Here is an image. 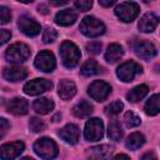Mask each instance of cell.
Masks as SVG:
<instances>
[{"instance_id": "74e56055", "label": "cell", "mask_w": 160, "mask_h": 160, "mask_svg": "<svg viewBox=\"0 0 160 160\" xmlns=\"http://www.w3.org/2000/svg\"><path fill=\"white\" fill-rule=\"evenodd\" d=\"M112 160H130V158H129V156H126L125 154H119V155H116Z\"/></svg>"}, {"instance_id": "9c48e42d", "label": "cell", "mask_w": 160, "mask_h": 160, "mask_svg": "<svg viewBox=\"0 0 160 160\" xmlns=\"http://www.w3.org/2000/svg\"><path fill=\"white\" fill-rule=\"evenodd\" d=\"M22 141H12L0 146V159L1 160H14L24 151Z\"/></svg>"}, {"instance_id": "277c9868", "label": "cell", "mask_w": 160, "mask_h": 160, "mask_svg": "<svg viewBox=\"0 0 160 160\" xmlns=\"http://www.w3.org/2000/svg\"><path fill=\"white\" fill-rule=\"evenodd\" d=\"M30 49L28 45L22 44V42H15L12 44L5 52V58L9 62H14V64H20L26 61L30 58Z\"/></svg>"}, {"instance_id": "d6a6232c", "label": "cell", "mask_w": 160, "mask_h": 160, "mask_svg": "<svg viewBox=\"0 0 160 160\" xmlns=\"http://www.w3.org/2000/svg\"><path fill=\"white\" fill-rule=\"evenodd\" d=\"M75 8H78L80 11H88L90 10V8L92 6V2L89 0H80V1H75L74 2Z\"/></svg>"}, {"instance_id": "f546056e", "label": "cell", "mask_w": 160, "mask_h": 160, "mask_svg": "<svg viewBox=\"0 0 160 160\" xmlns=\"http://www.w3.org/2000/svg\"><path fill=\"white\" fill-rule=\"evenodd\" d=\"M29 128L31 131L39 132V131H42L45 129V122L39 118H31L29 121Z\"/></svg>"}, {"instance_id": "1f68e13d", "label": "cell", "mask_w": 160, "mask_h": 160, "mask_svg": "<svg viewBox=\"0 0 160 160\" xmlns=\"http://www.w3.org/2000/svg\"><path fill=\"white\" fill-rule=\"evenodd\" d=\"M11 20V12L8 8L5 6H0V25L1 24H6Z\"/></svg>"}, {"instance_id": "d4e9b609", "label": "cell", "mask_w": 160, "mask_h": 160, "mask_svg": "<svg viewBox=\"0 0 160 160\" xmlns=\"http://www.w3.org/2000/svg\"><path fill=\"white\" fill-rule=\"evenodd\" d=\"M144 142H145L144 135L140 134V132H134V134H131V135L128 138V140L125 141V145H126V148L130 149V150H136V149L141 148V146L144 145Z\"/></svg>"}, {"instance_id": "f1b7e54d", "label": "cell", "mask_w": 160, "mask_h": 160, "mask_svg": "<svg viewBox=\"0 0 160 160\" xmlns=\"http://www.w3.org/2000/svg\"><path fill=\"white\" fill-rule=\"evenodd\" d=\"M124 108V104L120 101V100H115L112 102H110L106 108H105V112L108 115H116L119 114Z\"/></svg>"}, {"instance_id": "d6986e66", "label": "cell", "mask_w": 160, "mask_h": 160, "mask_svg": "<svg viewBox=\"0 0 160 160\" xmlns=\"http://www.w3.org/2000/svg\"><path fill=\"white\" fill-rule=\"evenodd\" d=\"M58 92L62 100H69L76 94V86L70 80H61L58 86Z\"/></svg>"}, {"instance_id": "83f0119b", "label": "cell", "mask_w": 160, "mask_h": 160, "mask_svg": "<svg viewBox=\"0 0 160 160\" xmlns=\"http://www.w3.org/2000/svg\"><path fill=\"white\" fill-rule=\"evenodd\" d=\"M124 121H125V125L128 126V128H135V126H138V125H140V118L135 114V112H132V111H128L126 114H125V116H124Z\"/></svg>"}, {"instance_id": "ac0fdd59", "label": "cell", "mask_w": 160, "mask_h": 160, "mask_svg": "<svg viewBox=\"0 0 160 160\" xmlns=\"http://www.w3.org/2000/svg\"><path fill=\"white\" fill-rule=\"evenodd\" d=\"M8 111L14 114V115H24L28 112V108H29V104L25 99H21V98H15V99H11L9 102H8Z\"/></svg>"}, {"instance_id": "60d3db41", "label": "cell", "mask_w": 160, "mask_h": 160, "mask_svg": "<svg viewBox=\"0 0 160 160\" xmlns=\"http://www.w3.org/2000/svg\"><path fill=\"white\" fill-rule=\"evenodd\" d=\"M50 4H51V5H56V6H58V5H65V4H66V1H58V2H56V1H51Z\"/></svg>"}, {"instance_id": "7402d4cb", "label": "cell", "mask_w": 160, "mask_h": 160, "mask_svg": "<svg viewBox=\"0 0 160 160\" xmlns=\"http://www.w3.org/2000/svg\"><path fill=\"white\" fill-rule=\"evenodd\" d=\"M148 91H149V88L146 86V85H138V86H135L134 89H131L129 92H128V95H126V99L130 101V102H138V101H140L142 98H145V95L148 94Z\"/></svg>"}, {"instance_id": "44dd1931", "label": "cell", "mask_w": 160, "mask_h": 160, "mask_svg": "<svg viewBox=\"0 0 160 160\" xmlns=\"http://www.w3.org/2000/svg\"><path fill=\"white\" fill-rule=\"evenodd\" d=\"M32 108L36 112L44 115V114L50 112L54 109V101L51 99H48V98H40V99L34 101Z\"/></svg>"}, {"instance_id": "7c38bea8", "label": "cell", "mask_w": 160, "mask_h": 160, "mask_svg": "<svg viewBox=\"0 0 160 160\" xmlns=\"http://www.w3.org/2000/svg\"><path fill=\"white\" fill-rule=\"evenodd\" d=\"M19 29L28 36H36L40 32V24L29 16H21L19 19Z\"/></svg>"}, {"instance_id": "e0dca14e", "label": "cell", "mask_w": 160, "mask_h": 160, "mask_svg": "<svg viewBox=\"0 0 160 160\" xmlns=\"http://www.w3.org/2000/svg\"><path fill=\"white\" fill-rule=\"evenodd\" d=\"M28 76V71L25 68L21 66H10V68H5L4 69V78L9 81L16 82V81H21Z\"/></svg>"}, {"instance_id": "5b68a950", "label": "cell", "mask_w": 160, "mask_h": 160, "mask_svg": "<svg viewBox=\"0 0 160 160\" xmlns=\"http://www.w3.org/2000/svg\"><path fill=\"white\" fill-rule=\"evenodd\" d=\"M139 12H140L139 5L136 2H132V1L121 2L115 9L116 16L120 20H122L124 22H131L132 20H135V18L139 15Z\"/></svg>"}, {"instance_id": "7a4b0ae2", "label": "cell", "mask_w": 160, "mask_h": 160, "mask_svg": "<svg viewBox=\"0 0 160 160\" xmlns=\"http://www.w3.org/2000/svg\"><path fill=\"white\" fill-rule=\"evenodd\" d=\"M34 150L44 160H52L58 155V146L55 141L49 138L39 139L34 144Z\"/></svg>"}, {"instance_id": "8fae6325", "label": "cell", "mask_w": 160, "mask_h": 160, "mask_svg": "<svg viewBox=\"0 0 160 160\" xmlns=\"http://www.w3.org/2000/svg\"><path fill=\"white\" fill-rule=\"evenodd\" d=\"M52 82L48 79H34L25 84L24 92L28 95H39L46 90H50Z\"/></svg>"}, {"instance_id": "4fadbf2b", "label": "cell", "mask_w": 160, "mask_h": 160, "mask_svg": "<svg viewBox=\"0 0 160 160\" xmlns=\"http://www.w3.org/2000/svg\"><path fill=\"white\" fill-rule=\"evenodd\" d=\"M134 51L141 59H151L156 55V48L154 46V44L146 40L138 41L134 46Z\"/></svg>"}, {"instance_id": "ab89813d", "label": "cell", "mask_w": 160, "mask_h": 160, "mask_svg": "<svg viewBox=\"0 0 160 160\" xmlns=\"http://www.w3.org/2000/svg\"><path fill=\"white\" fill-rule=\"evenodd\" d=\"M39 12H41V14H46L48 12V9H46V6L45 5H39Z\"/></svg>"}, {"instance_id": "30bf717a", "label": "cell", "mask_w": 160, "mask_h": 160, "mask_svg": "<svg viewBox=\"0 0 160 160\" xmlns=\"http://www.w3.org/2000/svg\"><path fill=\"white\" fill-rule=\"evenodd\" d=\"M55 58L52 55L51 51L49 50H44L40 54H38V56L35 58V66L44 72H50L55 69Z\"/></svg>"}, {"instance_id": "4316f807", "label": "cell", "mask_w": 160, "mask_h": 160, "mask_svg": "<svg viewBox=\"0 0 160 160\" xmlns=\"http://www.w3.org/2000/svg\"><path fill=\"white\" fill-rule=\"evenodd\" d=\"M108 136L111 139V140H120L122 138V130H121V126L119 125V122L116 121H112L109 124V129H108Z\"/></svg>"}, {"instance_id": "484cf974", "label": "cell", "mask_w": 160, "mask_h": 160, "mask_svg": "<svg viewBox=\"0 0 160 160\" xmlns=\"http://www.w3.org/2000/svg\"><path fill=\"white\" fill-rule=\"evenodd\" d=\"M145 112L148 115H156L159 112V95L154 94L145 104Z\"/></svg>"}, {"instance_id": "7bdbcfd3", "label": "cell", "mask_w": 160, "mask_h": 160, "mask_svg": "<svg viewBox=\"0 0 160 160\" xmlns=\"http://www.w3.org/2000/svg\"><path fill=\"white\" fill-rule=\"evenodd\" d=\"M89 160H96V159H94V158H90V159H89Z\"/></svg>"}, {"instance_id": "603a6c76", "label": "cell", "mask_w": 160, "mask_h": 160, "mask_svg": "<svg viewBox=\"0 0 160 160\" xmlns=\"http://www.w3.org/2000/svg\"><path fill=\"white\" fill-rule=\"evenodd\" d=\"M80 72H81L82 75H85V76L98 75V74L101 72V66H100L95 60L89 59V60H86V61L82 64V66H81V69H80Z\"/></svg>"}, {"instance_id": "9a60e30c", "label": "cell", "mask_w": 160, "mask_h": 160, "mask_svg": "<svg viewBox=\"0 0 160 160\" xmlns=\"http://www.w3.org/2000/svg\"><path fill=\"white\" fill-rule=\"evenodd\" d=\"M78 19V12L72 9H64L59 11L55 16V22L61 26H69L74 24Z\"/></svg>"}, {"instance_id": "6da1fadb", "label": "cell", "mask_w": 160, "mask_h": 160, "mask_svg": "<svg viewBox=\"0 0 160 160\" xmlns=\"http://www.w3.org/2000/svg\"><path fill=\"white\" fill-rule=\"evenodd\" d=\"M60 55L62 59V62L66 68L71 69L75 68L81 58V54L78 49V46L71 41H64L60 46Z\"/></svg>"}, {"instance_id": "ffe728a7", "label": "cell", "mask_w": 160, "mask_h": 160, "mask_svg": "<svg viewBox=\"0 0 160 160\" xmlns=\"http://www.w3.org/2000/svg\"><path fill=\"white\" fill-rule=\"evenodd\" d=\"M124 51H122V48L119 45V44H110L105 51V60L108 62H116L118 60L121 59Z\"/></svg>"}, {"instance_id": "cb8c5ba5", "label": "cell", "mask_w": 160, "mask_h": 160, "mask_svg": "<svg viewBox=\"0 0 160 160\" xmlns=\"http://www.w3.org/2000/svg\"><path fill=\"white\" fill-rule=\"evenodd\" d=\"M72 112L76 118H88L91 112H92V105L85 100L80 101L79 104H76L72 109Z\"/></svg>"}, {"instance_id": "836d02e7", "label": "cell", "mask_w": 160, "mask_h": 160, "mask_svg": "<svg viewBox=\"0 0 160 160\" xmlns=\"http://www.w3.org/2000/svg\"><path fill=\"white\" fill-rule=\"evenodd\" d=\"M86 49H88V52H90V54H92V55H96V54H99L100 50H101V44L98 42V41H92V42L88 44Z\"/></svg>"}, {"instance_id": "ba28073f", "label": "cell", "mask_w": 160, "mask_h": 160, "mask_svg": "<svg viewBox=\"0 0 160 160\" xmlns=\"http://www.w3.org/2000/svg\"><path fill=\"white\" fill-rule=\"evenodd\" d=\"M89 95L96 100V101H104L111 92V86L102 81V80H95L94 82L90 84L89 86Z\"/></svg>"}, {"instance_id": "d590c367", "label": "cell", "mask_w": 160, "mask_h": 160, "mask_svg": "<svg viewBox=\"0 0 160 160\" xmlns=\"http://www.w3.org/2000/svg\"><path fill=\"white\" fill-rule=\"evenodd\" d=\"M10 38H11V34H10L9 30H6V29L0 30V45L5 44L8 40H10Z\"/></svg>"}, {"instance_id": "52a82bcc", "label": "cell", "mask_w": 160, "mask_h": 160, "mask_svg": "<svg viewBox=\"0 0 160 160\" xmlns=\"http://www.w3.org/2000/svg\"><path fill=\"white\" fill-rule=\"evenodd\" d=\"M104 134V126H102V121L98 118L90 119L88 120L86 125H85V130H84V135L85 139L89 141H98L102 138Z\"/></svg>"}, {"instance_id": "e575fe53", "label": "cell", "mask_w": 160, "mask_h": 160, "mask_svg": "<svg viewBox=\"0 0 160 160\" xmlns=\"http://www.w3.org/2000/svg\"><path fill=\"white\" fill-rule=\"evenodd\" d=\"M9 128H10L9 121L6 119H4V118H0V139L4 138V135L8 132Z\"/></svg>"}, {"instance_id": "8992f818", "label": "cell", "mask_w": 160, "mask_h": 160, "mask_svg": "<svg viewBox=\"0 0 160 160\" xmlns=\"http://www.w3.org/2000/svg\"><path fill=\"white\" fill-rule=\"evenodd\" d=\"M141 71H142V68H141L138 62H135V61H132V60H129V61H126V62H122V64L118 68L116 75H118V78H119L121 81L129 82V81H132L134 78H135L138 74H140Z\"/></svg>"}, {"instance_id": "3957f363", "label": "cell", "mask_w": 160, "mask_h": 160, "mask_svg": "<svg viewBox=\"0 0 160 160\" xmlns=\"http://www.w3.org/2000/svg\"><path fill=\"white\" fill-rule=\"evenodd\" d=\"M80 31L89 38H96L104 34L105 25L94 16H85L80 22Z\"/></svg>"}, {"instance_id": "f35d334b", "label": "cell", "mask_w": 160, "mask_h": 160, "mask_svg": "<svg viewBox=\"0 0 160 160\" xmlns=\"http://www.w3.org/2000/svg\"><path fill=\"white\" fill-rule=\"evenodd\" d=\"M114 2H115V1H112V0H111V1H104V0H100V1H99V4H100L101 6H105V8L111 6Z\"/></svg>"}, {"instance_id": "8d00e7d4", "label": "cell", "mask_w": 160, "mask_h": 160, "mask_svg": "<svg viewBox=\"0 0 160 160\" xmlns=\"http://www.w3.org/2000/svg\"><path fill=\"white\" fill-rule=\"evenodd\" d=\"M140 160H158V158H156V155L152 151H149V152L144 154Z\"/></svg>"}, {"instance_id": "2e32d148", "label": "cell", "mask_w": 160, "mask_h": 160, "mask_svg": "<svg viewBox=\"0 0 160 160\" xmlns=\"http://www.w3.org/2000/svg\"><path fill=\"white\" fill-rule=\"evenodd\" d=\"M158 24H159V18L152 12H148L139 20V29L142 32H151L156 29Z\"/></svg>"}, {"instance_id": "5bb4252c", "label": "cell", "mask_w": 160, "mask_h": 160, "mask_svg": "<svg viewBox=\"0 0 160 160\" xmlns=\"http://www.w3.org/2000/svg\"><path fill=\"white\" fill-rule=\"evenodd\" d=\"M59 136L64 141H66L69 144H76L78 140H79V138H80V130H79V128L76 125L68 124L66 126H64L59 131Z\"/></svg>"}, {"instance_id": "4dcf8cb0", "label": "cell", "mask_w": 160, "mask_h": 160, "mask_svg": "<svg viewBox=\"0 0 160 160\" xmlns=\"http://www.w3.org/2000/svg\"><path fill=\"white\" fill-rule=\"evenodd\" d=\"M58 38V32L55 29L52 28H45L44 32H42V41L44 42H52L55 39Z\"/></svg>"}, {"instance_id": "b9f144b4", "label": "cell", "mask_w": 160, "mask_h": 160, "mask_svg": "<svg viewBox=\"0 0 160 160\" xmlns=\"http://www.w3.org/2000/svg\"><path fill=\"white\" fill-rule=\"evenodd\" d=\"M21 160H34L32 158H24V159H21Z\"/></svg>"}]
</instances>
